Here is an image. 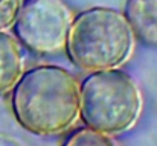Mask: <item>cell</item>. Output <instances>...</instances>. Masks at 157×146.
<instances>
[{"mask_svg":"<svg viewBox=\"0 0 157 146\" xmlns=\"http://www.w3.org/2000/svg\"><path fill=\"white\" fill-rule=\"evenodd\" d=\"M11 90L15 120L35 136L61 134L79 117V81L64 67L35 66Z\"/></svg>","mask_w":157,"mask_h":146,"instance_id":"6da1fadb","label":"cell"},{"mask_svg":"<svg viewBox=\"0 0 157 146\" xmlns=\"http://www.w3.org/2000/svg\"><path fill=\"white\" fill-rule=\"evenodd\" d=\"M134 38L124 12L95 6L73 17L64 49L72 64L84 72L108 70L128 61Z\"/></svg>","mask_w":157,"mask_h":146,"instance_id":"7a4b0ae2","label":"cell"},{"mask_svg":"<svg viewBox=\"0 0 157 146\" xmlns=\"http://www.w3.org/2000/svg\"><path fill=\"white\" fill-rule=\"evenodd\" d=\"M144 108L142 93L134 79L119 69L90 72L79 84V117L108 136L131 129Z\"/></svg>","mask_w":157,"mask_h":146,"instance_id":"3957f363","label":"cell"},{"mask_svg":"<svg viewBox=\"0 0 157 146\" xmlns=\"http://www.w3.org/2000/svg\"><path fill=\"white\" fill-rule=\"evenodd\" d=\"M72 20L64 0H23L12 29L23 47L48 55L64 49Z\"/></svg>","mask_w":157,"mask_h":146,"instance_id":"277c9868","label":"cell"},{"mask_svg":"<svg viewBox=\"0 0 157 146\" xmlns=\"http://www.w3.org/2000/svg\"><path fill=\"white\" fill-rule=\"evenodd\" d=\"M124 15L136 38L157 46V0H127Z\"/></svg>","mask_w":157,"mask_h":146,"instance_id":"5b68a950","label":"cell"},{"mask_svg":"<svg viewBox=\"0 0 157 146\" xmlns=\"http://www.w3.org/2000/svg\"><path fill=\"white\" fill-rule=\"evenodd\" d=\"M23 73V55L20 43L0 31V93H5L14 87Z\"/></svg>","mask_w":157,"mask_h":146,"instance_id":"8992f818","label":"cell"},{"mask_svg":"<svg viewBox=\"0 0 157 146\" xmlns=\"http://www.w3.org/2000/svg\"><path fill=\"white\" fill-rule=\"evenodd\" d=\"M61 146H117L111 136L93 129L90 126H79L70 131Z\"/></svg>","mask_w":157,"mask_h":146,"instance_id":"52a82bcc","label":"cell"},{"mask_svg":"<svg viewBox=\"0 0 157 146\" xmlns=\"http://www.w3.org/2000/svg\"><path fill=\"white\" fill-rule=\"evenodd\" d=\"M23 0H0V31L12 28Z\"/></svg>","mask_w":157,"mask_h":146,"instance_id":"ba28073f","label":"cell"}]
</instances>
